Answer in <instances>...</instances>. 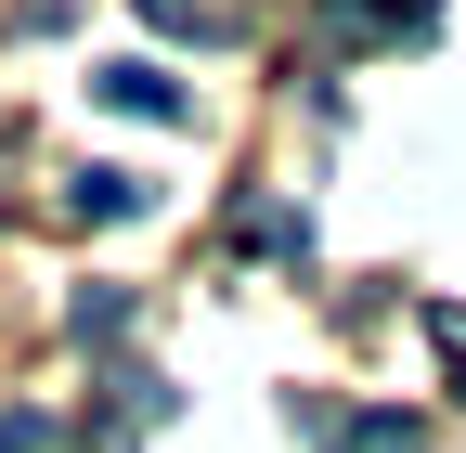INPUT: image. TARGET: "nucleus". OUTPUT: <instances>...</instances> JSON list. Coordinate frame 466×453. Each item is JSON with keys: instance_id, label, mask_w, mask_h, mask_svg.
I'll return each instance as SVG.
<instances>
[{"instance_id": "f257e3e1", "label": "nucleus", "mask_w": 466, "mask_h": 453, "mask_svg": "<svg viewBox=\"0 0 466 453\" xmlns=\"http://www.w3.org/2000/svg\"><path fill=\"white\" fill-rule=\"evenodd\" d=\"M91 91L116 104V117H156V130H182V117H195V91L168 78V65H143V52H130V65H91Z\"/></svg>"}, {"instance_id": "f03ea898", "label": "nucleus", "mask_w": 466, "mask_h": 453, "mask_svg": "<svg viewBox=\"0 0 466 453\" xmlns=\"http://www.w3.org/2000/svg\"><path fill=\"white\" fill-rule=\"evenodd\" d=\"M428 14H441V0H324V26H337V39H415Z\"/></svg>"}, {"instance_id": "7ed1b4c3", "label": "nucleus", "mask_w": 466, "mask_h": 453, "mask_svg": "<svg viewBox=\"0 0 466 453\" xmlns=\"http://www.w3.org/2000/svg\"><path fill=\"white\" fill-rule=\"evenodd\" d=\"M66 207H78V220H130V207H143V168H78Z\"/></svg>"}, {"instance_id": "20e7f679", "label": "nucleus", "mask_w": 466, "mask_h": 453, "mask_svg": "<svg viewBox=\"0 0 466 453\" xmlns=\"http://www.w3.org/2000/svg\"><path fill=\"white\" fill-rule=\"evenodd\" d=\"M337 453H428V440H415V415H350Z\"/></svg>"}, {"instance_id": "39448f33", "label": "nucleus", "mask_w": 466, "mask_h": 453, "mask_svg": "<svg viewBox=\"0 0 466 453\" xmlns=\"http://www.w3.org/2000/svg\"><path fill=\"white\" fill-rule=\"evenodd\" d=\"M78 337H130V286H78Z\"/></svg>"}, {"instance_id": "423d86ee", "label": "nucleus", "mask_w": 466, "mask_h": 453, "mask_svg": "<svg viewBox=\"0 0 466 453\" xmlns=\"http://www.w3.org/2000/svg\"><path fill=\"white\" fill-rule=\"evenodd\" d=\"M52 440V415H0V453H39Z\"/></svg>"}]
</instances>
